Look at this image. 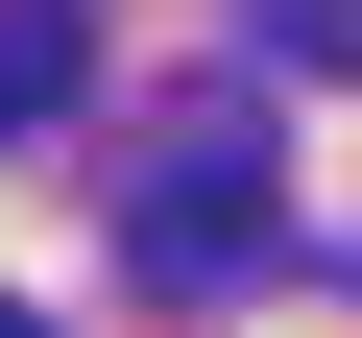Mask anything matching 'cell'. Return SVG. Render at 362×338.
Returning <instances> with one entry per match:
<instances>
[{"label": "cell", "instance_id": "6da1fadb", "mask_svg": "<svg viewBox=\"0 0 362 338\" xmlns=\"http://www.w3.org/2000/svg\"><path fill=\"white\" fill-rule=\"evenodd\" d=\"M266 242H290L266 97H242V121H194V145H169L145 194H121V266H145V290H194V314H218V290H266Z\"/></svg>", "mask_w": 362, "mask_h": 338}, {"label": "cell", "instance_id": "3957f363", "mask_svg": "<svg viewBox=\"0 0 362 338\" xmlns=\"http://www.w3.org/2000/svg\"><path fill=\"white\" fill-rule=\"evenodd\" d=\"M242 49L266 73H362V0H242Z\"/></svg>", "mask_w": 362, "mask_h": 338}, {"label": "cell", "instance_id": "7a4b0ae2", "mask_svg": "<svg viewBox=\"0 0 362 338\" xmlns=\"http://www.w3.org/2000/svg\"><path fill=\"white\" fill-rule=\"evenodd\" d=\"M73 73H97V25H73V0H0V145H25Z\"/></svg>", "mask_w": 362, "mask_h": 338}, {"label": "cell", "instance_id": "277c9868", "mask_svg": "<svg viewBox=\"0 0 362 338\" xmlns=\"http://www.w3.org/2000/svg\"><path fill=\"white\" fill-rule=\"evenodd\" d=\"M0 338H49V314H0Z\"/></svg>", "mask_w": 362, "mask_h": 338}]
</instances>
